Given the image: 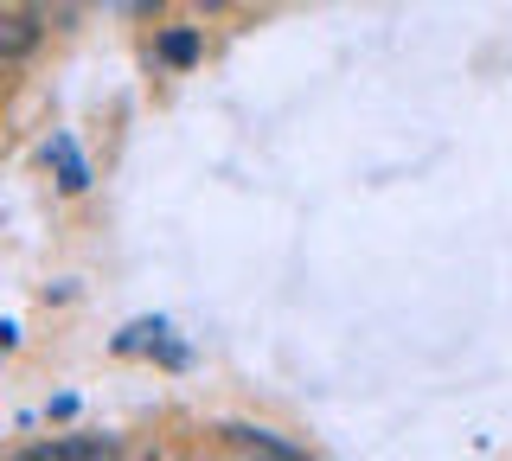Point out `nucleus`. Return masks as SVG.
<instances>
[{"mask_svg":"<svg viewBox=\"0 0 512 461\" xmlns=\"http://www.w3.org/2000/svg\"><path fill=\"white\" fill-rule=\"evenodd\" d=\"M103 455H116L109 436H71V442H45V449H32L26 461H103Z\"/></svg>","mask_w":512,"mask_h":461,"instance_id":"2","label":"nucleus"},{"mask_svg":"<svg viewBox=\"0 0 512 461\" xmlns=\"http://www.w3.org/2000/svg\"><path fill=\"white\" fill-rule=\"evenodd\" d=\"M160 58H167V65H192V58H199V33H167L160 39Z\"/></svg>","mask_w":512,"mask_h":461,"instance_id":"5","label":"nucleus"},{"mask_svg":"<svg viewBox=\"0 0 512 461\" xmlns=\"http://www.w3.org/2000/svg\"><path fill=\"white\" fill-rule=\"evenodd\" d=\"M39 52V20L32 13H0V71Z\"/></svg>","mask_w":512,"mask_h":461,"instance_id":"1","label":"nucleus"},{"mask_svg":"<svg viewBox=\"0 0 512 461\" xmlns=\"http://www.w3.org/2000/svg\"><path fill=\"white\" fill-rule=\"evenodd\" d=\"M199 7H205V13H218V7H231V0H199Z\"/></svg>","mask_w":512,"mask_h":461,"instance_id":"7","label":"nucleus"},{"mask_svg":"<svg viewBox=\"0 0 512 461\" xmlns=\"http://www.w3.org/2000/svg\"><path fill=\"white\" fill-rule=\"evenodd\" d=\"M13 340H20V327H13V321H0V353H7Z\"/></svg>","mask_w":512,"mask_h":461,"instance_id":"6","label":"nucleus"},{"mask_svg":"<svg viewBox=\"0 0 512 461\" xmlns=\"http://www.w3.org/2000/svg\"><path fill=\"white\" fill-rule=\"evenodd\" d=\"M52 167H58L64 193H84V186H90V167H84V154H77L71 135H52Z\"/></svg>","mask_w":512,"mask_h":461,"instance_id":"3","label":"nucleus"},{"mask_svg":"<svg viewBox=\"0 0 512 461\" xmlns=\"http://www.w3.org/2000/svg\"><path fill=\"white\" fill-rule=\"evenodd\" d=\"M160 7V0H135V13H154Z\"/></svg>","mask_w":512,"mask_h":461,"instance_id":"8","label":"nucleus"},{"mask_svg":"<svg viewBox=\"0 0 512 461\" xmlns=\"http://www.w3.org/2000/svg\"><path fill=\"white\" fill-rule=\"evenodd\" d=\"M224 442H231V449H244V455H276V461H295L301 455L295 442L269 436V429H224Z\"/></svg>","mask_w":512,"mask_h":461,"instance_id":"4","label":"nucleus"}]
</instances>
